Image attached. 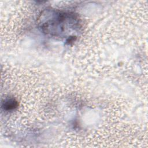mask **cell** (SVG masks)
<instances>
[{"label":"cell","instance_id":"obj_1","mask_svg":"<svg viewBox=\"0 0 148 148\" xmlns=\"http://www.w3.org/2000/svg\"><path fill=\"white\" fill-rule=\"evenodd\" d=\"M17 102L14 99H8L4 102L3 107L6 110H12L17 107Z\"/></svg>","mask_w":148,"mask_h":148}]
</instances>
